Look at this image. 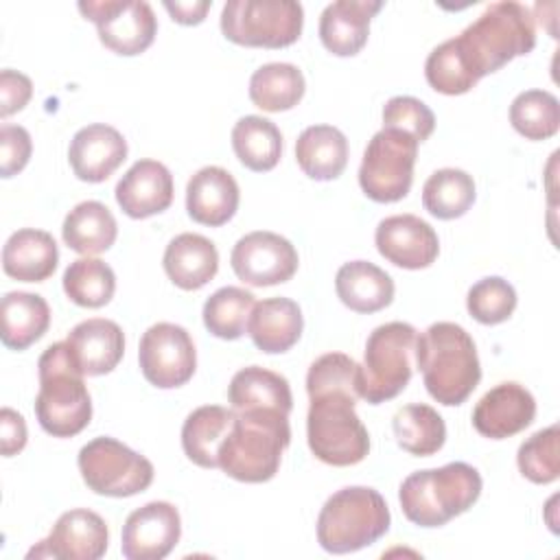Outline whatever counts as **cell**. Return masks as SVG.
Returning <instances> with one entry per match:
<instances>
[{"instance_id": "20", "label": "cell", "mask_w": 560, "mask_h": 560, "mask_svg": "<svg viewBox=\"0 0 560 560\" xmlns=\"http://www.w3.org/2000/svg\"><path fill=\"white\" fill-rule=\"evenodd\" d=\"M173 175L158 160H138L116 184V201L131 219H147L173 203Z\"/></svg>"}, {"instance_id": "6", "label": "cell", "mask_w": 560, "mask_h": 560, "mask_svg": "<svg viewBox=\"0 0 560 560\" xmlns=\"http://www.w3.org/2000/svg\"><path fill=\"white\" fill-rule=\"evenodd\" d=\"M481 475L466 462L411 472L398 490L407 521L420 527H442L464 514L481 494Z\"/></svg>"}, {"instance_id": "28", "label": "cell", "mask_w": 560, "mask_h": 560, "mask_svg": "<svg viewBox=\"0 0 560 560\" xmlns=\"http://www.w3.org/2000/svg\"><path fill=\"white\" fill-rule=\"evenodd\" d=\"M295 160L311 179H337L348 164V140L332 125H311L298 136Z\"/></svg>"}, {"instance_id": "5", "label": "cell", "mask_w": 560, "mask_h": 560, "mask_svg": "<svg viewBox=\"0 0 560 560\" xmlns=\"http://www.w3.org/2000/svg\"><path fill=\"white\" fill-rule=\"evenodd\" d=\"M39 392L35 416L39 427L52 438H72L92 420V398L83 383V372L74 363L66 341L48 346L39 361Z\"/></svg>"}, {"instance_id": "42", "label": "cell", "mask_w": 560, "mask_h": 560, "mask_svg": "<svg viewBox=\"0 0 560 560\" xmlns=\"http://www.w3.org/2000/svg\"><path fill=\"white\" fill-rule=\"evenodd\" d=\"M383 127L400 129L424 142L435 129L433 112L413 96H392L383 107Z\"/></svg>"}, {"instance_id": "17", "label": "cell", "mask_w": 560, "mask_h": 560, "mask_svg": "<svg viewBox=\"0 0 560 560\" xmlns=\"http://www.w3.org/2000/svg\"><path fill=\"white\" fill-rule=\"evenodd\" d=\"M378 254L402 269H424L435 262L440 241L435 230L416 214H394L376 225Z\"/></svg>"}, {"instance_id": "19", "label": "cell", "mask_w": 560, "mask_h": 560, "mask_svg": "<svg viewBox=\"0 0 560 560\" xmlns=\"http://www.w3.org/2000/svg\"><path fill=\"white\" fill-rule=\"evenodd\" d=\"M127 160V140L109 125L94 122L79 129L68 147V162L81 182H105Z\"/></svg>"}, {"instance_id": "26", "label": "cell", "mask_w": 560, "mask_h": 560, "mask_svg": "<svg viewBox=\"0 0 560 560\" xmlns=\"http://www.w3.org/2000/svg\"><path fill=\"white\" fill-rule=\"evenodd\" d=\"M59 262L55 238L35 228L13 232L2 247V269L9 278L20 282H44L50 278Z\"/></svg>"}, {"instance_id": "40", "label": "cell", "mask_w": 560, "mask_h": 560, "mask_svg": "<svg viewBox=\"0 0 560 560\" xmlns=\"http://www.w3.org/2000/svg\"><path fill=\"white\" fill-rule=\"evenodd\" d=\"M560 431L558 424L536 431L529 435L516 453L518 470L532 483H551L560 475V451H558Z\"/></svg>"}, {"instance_id": "38", "label": "cell", "mask_w": 560, "mask_h": 560, "mask_svg": "<svg viewBox=\"0 0 560 560\" xmlns=\"http://www.w3.org/2000/svg\"><path fill=\"white\" fill-rule=\"evenodd\" d=\"M256 300L241 287H221L203 304V324L219 337L234 341L247 330V319Z\"/></svg>"}, {"instance_id": "21", "label": "cell", "mask_w": 560, "mask_h": 560, "mask_svg": "<svg viewBox=\"0 0 560 560\" xmlns=\"http://www.w3.org/2000/svg\"><path fill=\"white\" fill-rule=\"evenodd\" d=\"M70 354L85 376L109 374L125 354L122 328L105 317L79 322L66 337Z\"/></svg>"}, {"instance_id": "22", "label": "cell", "mask_w": 560, "mask_h": 560, "mask_svg": "<svg viewBox=\"0 0 560 560\" xmlns=\"http://www.w3.org/2000/svg\"><path fill=\"white\" fill-rule=\"evenodd\" d=\"M238 201V184L221 166H203L188 179L186 210L201 225H225L236 214Z\"/></svg>"}, {"instance_id": "45", "label": "cell", "mask_w": 560, "mask_h": 560, "mask_svg": "<svg viewBox=\"0 0 560 560\" xmlns=\"http://www.w3.org/2000/svg\"><path fill=\"white\" fill-rule=\"evenodd\" d=\"M26 422L22 413L11 407H2L0 411V451L4 457L20 453L26 446Z\"/></svg>"}, {"instance_id": "33", "label": "cell", "mask_w": 560, "mask_h": 560, "mask_svg": "<svg viewBox=\"0 0 560 560\" xmlns=\"http://www.w3.org/2000/svg\"><path fill=\"white\" fill-rule=\"evenodd\" d=\"M392 429L398 446L416 457L435 455L446 442V424L442 416L424 402L400 407L392 418Z\"/></svg>"}, {"instance_id": "2", "label": "cell", "mask_w": 560, "mask_h": 560, "mask_svg": "<svg viewBox=\"0 0 560 560\" xmlns=\"http://www.w3.org/2000/svg\"><path fill=\"white\" fill-rule=\"evenodd\" d=\"M472 85L536 46L532 11L521 2H492L457 37L446 39Z\"/></svg>"}, {"instance_id": "10", "label": "cell", "mask_w": 560, "mask_h": 560, "mask_svg": "<svg viewBox=\"0 0 560 560\" xmlns=\"http://www.w3.org/2000/svg\"><path fill=\"white\" fill-rule=\"evenodd\" d=\"M418 140L400 129H381L372 136L359 166V186L372 201L394 203L407 197L413 184Z\"/></svg>"}, {"instance_id": "36", "label": "cell", "mask_w": 560, "mask_h": 560, "mask_svg": "<svg viewBox=\"0 0 560 560\" xmlns=\"http://www.w3.org/2000/svg\"><path fill=\"white\" fill-rule=\"evenodd\" d=\"M475 179L462 168H440L422 186V206L442 221L464 217L475 203Z\"/></svg>"}, {"instance_id": "4", "label": "cell", "mask_w": 560, "mask_h": 560, "mask_svg": "<svg viewBox=\"0 0 560 560\" xmlns=\"http://www.w3.org/2000/svg\"><path fill=\"white\" fill-rule=\"evenodd\" d=\"M234 424L219 446V468L245 483L276 477L291 442L289 416L278 409H234Z\"/></svg>"}, {"instance_id": "30", "label": "cell", "mask_w": 560, "mask_h": 560, "mask_svg": "<svg viewBox=\"0 0 560 560\" xmlns=\"http://www.w3.org/2000/svg\"><path fill=\"white\" fill-rule=\"evenodd\" d=\"M234 409L221 405L197 407L182 427V448L201 468H219V446L234 424Z\"/></svg>"}, {"instance_id": "37", "label": "cell", "mask_w": 560, "mask_h": 560, "mask_svg": "<svg viewBox=\"0 0 560 560\" xmlns=\"http://www.w3.org/2000/svg\"><path fill=\"white\" fill-rule=\"evenodd\" d=\"M63 291L79 306L101 308L114 298L116 276L101 258L83 256L63 271Z\"/></svg>"}, {"instance_id": "18", "label": "cell", "mask_w": 560, "mask_h": 560, "mask_svg": "<svg viewBox=\"0 0 560 560\" xmlns=\"http://www.w3.org/2000/svg\"><path fill=\"white\" fill-rule=\"evenodd\" d=\"M536 418V400L523 385L505 381L488 389L472 409V427L490 440H505L527 429Z\"/></svg>"}, {"instance_id": "46", "label": "cell", "mask_w": 560, "mask_h": 560, "mask_svg": "<svg viewBox=\"0 0 560 560\" xmlns=\"http://www.w3.org/2000/svg\"><path fill=\"white\" fill-rule=\"evenodd\" d=\"M212 7L210 0H175V2H164V9L171 13V18L177 22V24H184V26H192V24H201L208 9Z\"/></svg>"}, {"instance_id": "39", "label": "cell", "mask_w": 560, "mask_h": 560, "mask_svg": "<svg viewBox=\"0 0 560 560\" xmlns=\"http://www.w3.org/2000/svg\"><path fill=\"white\" fill-rule=\"evenodd\" d=\"M510 122L527 140H547L560 129L558 98L547 90H525L510 105Z\"/></svg>"}, {"instance_id": "24", "label": "cell", "mask_w": 560, "mask_h": 560, "mask_svg": "<svg viewBox=\"0 0 560 560\" xmlns=\"http://www.w3.org/2000/svg\"><path fill=\"white\" fill-rule=\"evenodd\" d=\"M302 311L291 298L260 300L254 304L247 319V332L254 346L267 354L291 350L302 337Z\"/></svg>"}, {"instance_id": "7", "label": "cell", "mask_w": 560, "mask_h": 560, "mask_svg": "<svg viewBox=\"0 0 560 560\" xmlns=\"http://www.w3.org/2000/svg\"><path fill=\"white\" fill-rule=\"evenodd\" d=\"M389 523V508L378 490L348 486L328 497L319 510L317 542L328 553H352L383 538Z\"/></svg>"}, {"instance_id": "34", "label": "cell", "mask_w": 560, "mask_h": 560, "mask_svg": "<svg viewBox=\"0 0 560 560\" xmlns=\"http://www.w3.org/2000/svg\"><path fill=\"white\" fill-rule=\"evenodd\" d=\"M232 149L249 171H271L282 155L280 129L262 116H243L232 129Z\"/></svg>"}, {"instance_id": "15", "label": "cell", "mask_w": 560, "mask_h": 560, "mask_svg": "<svg viewBox=\"0 0 560 560\" xmlns=\"http://www.w3.org/2000/svg\"><path fill=\"white\" fill-rule=\"evenodd\" d=\"M182 536V518L173 503L151 501L133 510L120 536V551L127 560H162Z\"/></svg>"}, {"instance_id": "31", "label": "cell", "mask_w": 560, "mask_h": 560, "mask_svg": "<svg viewBox=\"0 0 560 560\" xmlns=\"http://www.w3.org/2000/svg\"><path fill=\"white\" fill-rule=\"evenodd\" d=\"M63 243L83 256H94L107 252L116 236L118 225L109 208L101 201H81L63 219L61 225Z\"/></svg>"}, {"instance_id": "35", "label": "cell", "mask_w": 560, "mask_h": 560, "mask_svg": "<svg viewBox=\"0 0 560 560\" xmlns=\"http://www.w3.org/2000/svg\"><path fill=\"white\" fill-rule=\"evenodd\" d=\"M304 74L293 63H265L249 79V98L262 112H287L304 96Z\"/></svg>"}, {"instance_id": "14", "label": "cell", "mask_w": 560, "mask_h": 560, "mask_svg": "<svg viewBox=\"0 0 560 560\" xmlns=\"http://www.w3.org/2000/svg\"><path fill=\"white\" fill-rule=\"evenodd\" d=\"M230 262L236 278L245 284L271 287L293 278L298 271V252L284 236L258 230L236 241Z\"/></svg>"}, {"instance_id": "43", "label": "cell", "mask_w": 560, "mask_h": 560, "mask_svg": "<svg viewBox=\"0 0 560 560\" xmlns=\"http://www.w3.org/2000/svg\"><path fill=\"white\" fill-rule=\"evenodd\" d=\"M33 142L31 133L20 125L0 127V175L4 179L18 175L31 158Z\"/></svg>"}, {"instance_id": "29", "label": "cell", "mask_w": 560, "mask_h": 560, "mask_svg": "<svg viewBox=\"0 0 560 560\" xmlns=\"http://www.w3.org/2000/svg\"><path fill=\"white\" fill-rule=\"evenodd\" d=\"M0 339L11 350H26L50 324L48 302L37 293L9 291L0 302Z\"/></svg>"}, {"instance_id": "27", "label": "cell", "mask_w": 560, "mask_h": 560, "mask_svg": "<svg viewBox=\"0 0 560 560\" xmlns=\"http://www.w3.org/2000/svg\"><path fill=\"white\" fill-rule=\"evenodd\" d=\"M337 298L354 313H376L392 304L394 280L368 260L343 262L335 276Z\"/></svg>"}, {"instance_id": "16", "label": "cell", "mask_w": 560, "mask_h": 560, "mask_svg": "<svg viewBox=\"0 0 560 560\" xmlns=\"http://www.w3.org/2000/svg\"><path fill=\"white\" fill-rule=\"evenodd\" d=\"M109 532L105 521L85 508L63 512L52 525L48 538L28 551V558L59 560H98L105 556Z\"/></svg>"}, {"instance_id": "41", "label": "cell", "mask_w": 560, "mask_h": 560, "mask_svg": "<svg viewBox=\"0 0 560 560\" xmlns=\"http://www.w3.org/2000/svg\"><path fill=\"white\" fill-rule=\"evenodd\" d=\"M466 308L479 324H501L516 308V291L508 280L499 276H488L468 289Z\"/></svg>"}, {"instance_id": "11", "label": "cell", "mask_w": 560, "mask_h": 560, "mask_svg": "<svg viewBox=\"0 0 560 560\" xmlns=\"http://www.w3.org/2000/svg\"><path fill=\"white\" fill-rule=\"evenodd\" d=\"M79 470L85 486L103 497H133L153 481V464L127 444L101 435L81 446Z\"/></svg>"}, {"instance_id": "8", "label": "cell", "mask_w": 560, "mask_h": 560, "mask_svg": "<svg viewBox=\"0 0 560 560\" xmlns=\"http://www.w3.org/2000/svg\"><path fill=\"white\" fill-rule=\"evenodd\" d=\"M418 330L407 322H387L376 326L363 350V363L357 370V394L370 405L396 398L413 374Z\"/></svg>"}, {"instance_id": "23", "label": "cell", "mask_w": 560, "mask_h": 560, "mask_svg": "<svg viewBox=\"0 0 560 560\" xmlns=\"http://www.w3.org/2000/svg\"><path fill=\"white\" fill-rule=\"evenodd\" d=\"M383 9L378 0H337L319 15V39L337 57H352L370 35V20Z\"/></svg>"}, {"instance_id": "32", "label": "cell", "mask_w": 560, "mask_h": 560, "mask_svg": "<svg viewBox=\"0 0 560 560\" xmlns=\"http://www.w3.org/2000/svg\"><path fill=\"white\" fill-rule=\"evenodd\" d=\"M228 400L232 409H278L291 413L293 396L289 381L260 365L238 370L228 387Z\"/></svg>"}, {"instance_id": "44", "label": "cell", "mask_w": 560, "mask_h": 560, "mask_svg": "<svg viewBox=\"0 0 560 560\" xmlns=\"http://www.w3.org/2000/svg\"><path fill=\"white\" fill-rule=\"evenodd\" d=\"M33 94V83L26 74L4 68L0 72V116L7 118L26 107Z\"/></svg>"}, {"instance_id": "12", "label": "cell", "mask_w": 560, "mask_h": 560, "mask_svg": "<svg viewBox=\"0 0 560 560\" xmlns=\"http://www.w3.org/2000/svg\"><path fill=\"white\" fill-rule=\"evenodd\" d=\"M79 11L96 24L98 39L116 55L144 52L158 33V20L144 0H88Z\"/></svg>"}, {"instance_id": "9", "label": "cell", "mask_w": 560, "mask_h": 560, "mask_svg": "<svg viewBox=\"0 0 560 560\" xmlns=\"http://www.w3.org/2000/svg\"><path fill=\"white\" fill-rule=\"evenodd\" d=\"M302 26L304 9L293 0H228L221 11V33L238 46L284 48Z\"/></svg>"}, {"instance_id": "3", "label": "cell", "mask_w": 560, "mask_h": 560, "mask_svg": "<svg viewBox=\"0 0 560 560\" xmlns=\"http://www.w3.org/2000/svg\"><path fill=\"white\" fill-rule=\"evenodd\" d=\"M416 363L431 398L440 405H462L481 381L472 337L453 322H435L416 339Z\"/></svg>"}, {"instance_id": "25", "label": "cell", "mask_w": 560, "mask_h": 560, "mask_svg": "<svg viewBox=\"0 0 560 560\" xmlns=\"http://www.w3.org/2000/svg\"><path fill=\"white\" fill-rule=\"evenodd\" d=\"M162 262L168 280L175 287L184 291H197L217 276L219 252L210 238L184 232L166 245Z\"/></svg>"}, {"instance_id": "1", "label": "cell", "mask_w": 560, "mask_h": 560, "mask_svg": "<svg viewBox=\"0 0 560 560\" xmlns=\"http://www.w3.org/2000/svg\"><path fill=\"white\" fill-rule=\"evenodd\" d=\"M357 370L359 363L348 354L328 352L306 374V440L311 453L328 466H354L370 453L368 429L354 411Z\"/></svg>"}, {"instance_id": "13", "label": "cell", "mask_w": 560, "mask_h": 560, "mask_svg": "<svg viewBox=\"0 0 560 560\" xmlns=\"http://www.w3.org/2000/svg\"><path fill=\"white\" fill-rule=\"evenodd\" d=\"M138 363L151 385L160 389L182 387L192 378L197 368L192 337L177 324L158 322L140 339Z\"/></svg>"}]
</instances>
